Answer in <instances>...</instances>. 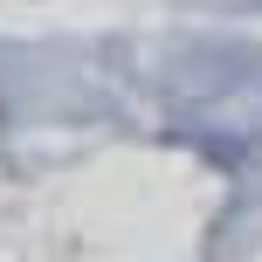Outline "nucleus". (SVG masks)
<instances>
[]
</instances>
